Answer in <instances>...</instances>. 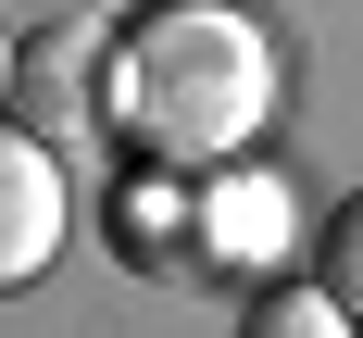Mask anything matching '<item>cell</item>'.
<instances>
[{
  "label": "cell",
  "instance_id": "6da1fadb",
  "mask_svg": "<svg viewBox=\"0 0 363 338\" xmlns=\"http://www.w3.org/2000/svg\"><path fill=\"white\" fill-rule=\"evenodd\" d=\"M101 113L138 138V163H238L276 113V38L238 0H138L101 26Z\"/></svg>",
  "mask_w": 363,
  "mask_h": 338
},
{
  "label": "cell",
  "instance_id": "7a4b0ae2",
  "mask_svg": "<svg viewBox=\"0 0 363 338\" xmlns=\"http://www.w3.org/2000/svg\"><path fill=\"white\" fill-rule=\"evenodd\" d=\"M289 188L276 176H225V163H201V188H188V263L201 276H263V263L289 251Z\"/></svg>",
  "mask_w": 363,
  "mask_h": 338
},
{
  "label": "cell",
  "instance_id": "3957f363",
  "mask_svg": "<svg viewBox=\"0 0 363 338\" xmlns=\"http://www.w3.org/2000/svg\"><path fill=\"white\" fill-rule=\"evenodd\" d=\"M63 201H75V188H63V150L0 113V288H38V276H50V251H63Z\"/></svg>",
  "mask_w": 363,
  "mask_h": 338
},
{
  "label": "cell",
  "instance_id": "277c9868",
  "mask_svg": "<svg viewBox=\"0 0 363 338\" xmlns=\"http://www.w3.org/2000/svg\"><path fill=\"white\" fill-rule=\"evenodd\" d=\"M88 63H101V26H63V38H13V125L38 138H75L88 125Z\"/></svg>",
  "mask_w": 363,
  "mask_h": 338
},
{
  "label": "cell",
  "instance_id": "5b68a950",
  "mask_svg": "<svg viewBox=\"0 0 363 338\" xmlns=\"http://www.w3.org/2000/svg\"><path fill=\"white\" fill-rule=\"evenodd\" d=\"M113 238H125V263L176 276V263H188V163H150V176L113 188Z\"/></svg>",
  "mask_w": 363,
  "mask_h": 338
},
{
  "label": "cell",
  "instance_id": "8992f818",
  "mask_svg": "<svg viewBox=\"0 0 363 338\" xmlns=\"http://www.w3.org/2000/svg\"><path fill=\"white\" fill-rule=\"evenodd\" d=\"M238 326H251V338H338V326H351V313H338V288H326V276H313V288H276V300H251Z\"/></svg>",
  "mask_w": 363,
  "mask_h": 338
},
{
  "label": "cell",
  "instance_id": "52a82bcc",
  "mask_svg": "<svg viewBox=\"0 0 363 338\" xmlns=\"http://www.w3.org/2000/svg\"><path fill=\"white\" fill-rule=\"evenodd\" d=\"M313 276H326V288H338V313L363 326V188L326 213V238H313Z\"/></svg>",
  "mask_w": 363,
  "mask_h": 338
},
{
  "label": "cell",
  "instance_id": "ba28073f",
  "mask_svg": "<svg viewBox=\"0 0 363 338\" xmlns=\"http://www.w3.org/2000/svg\"><path fill=\"white\" fill-rule=\"evenodd\" d=\"M0 113H13V26H0Z\"/></svg>",
  "mask_w": 363,
  "mask_h": 338
}]
</instances>
